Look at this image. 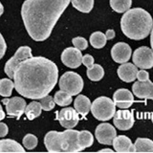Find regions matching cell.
<instances>
[{
  "label": "cell",
  "mask_w": 153,
  "mask_h": 153,
  "mask_svg": "<svg viewBox=\"0 0 153 153\" xmlns=\"http://www.w3.org/2000/svg\"><path fill=\"white\" fill-rule=\"evenodd\" d=\"M7 50V44L6 41H5L3 36L0 33V59L5 56V53H6Z\"/></svg>",
  "instance_id": "obj_35"
},
{
  "label": "cell",
  "mask_w": 153,
  "mask_h": 153,
  "mask_svg": "<svg viewBox=\"0 0 153 153\" xmlns=\"http://www.w3.org/2000/svg\"><path fill=\"white\" fill-rule=\"evenodd\" d=\"M0 152H25V149L20 143L11 140V139H4L0 140Z\"/></svg>",
  "instance_id": "obj_20"
},
{
  "label": "cell",
  "mask_w": 153,
  "mask_h": 153,
  "mask_svg": "<svg viewBox=\"0 0 153 153\" xmlns=\"http://www.w3.org/2000/svg\"><path fill=\"white\" fill-rule=\"evenodd\" d=\"M82 64L87 68H90L94 64V57L91 55H85L84 56H82Z\"/></svg>",
  "instance_id": "obj_34"
},
{
  "label": "cell",
  "mask_w": 153,
  "mask_h": 153,
  "mask_svg": "<svg viewBox=\"0 0 153 153\" xmlns=\"http://www.w3.org/2000/svg\"><path fill=\"white\" fill-rule=\"evenodd\" d=\"M61 61L69 68H78L82 63V55L76 47H68L61 54Z\"/></svg>",
  "instance_id": "obj_12"
},
{
  "label": "cell",
  "mask_w": 153,
  "mask_h": 153,
  "mask_svg": "<svg viewBox=\"0 0 153 153\" xmlns=\"http://www.w3.org/2000/svg\"><path fill=\"white\" fill-rule=\"evenodd\" d=\"M132 92L139 99L153 100V82L147 79L146 81H136L132 85Z\"/></svg>",
  "instance_id": "obj_15"
},
{
  "label": "cell",
  "mask_w": 153,
  "mask_h": 153,
  "mask_svg": "<svg viewBox=\"0 0 153 153\" xmlns=\"http://www.w3.org/2000/svg\"><path fill=\"white\" fill-rule=\"evenodd\" d=\"M105 36H106L107 39L111 40V39H113V38L115 37V31L108 30V31H106V33H105Z\"/></svg>",
  "instance_id": "obj_37"
},
{
  "label": "cell",
  "mask_w": 153,
  "mask_h": 153,
  "mask_svg": "<svg viewBox=\"0 0 153 153\" xmlns=\"http://www.w3.org/2000/svg\"><path fill=\"white\" fill-rule=\"evenodd\" d=\"M136 79H138L139 81H146L147 79H149V73L147 71H146L145 69L138 71Z\"/></svg>",
  "instance_id": "obj_33"
},
{
  "label": "cell",
  "mask_w": 153,
  "mask_h": 153,
  "mask_svg": "<svg viewBox=\"0 0 153 153\" xmlns=\"http://www.w3.org/2000/svg\"><path fill=\"white\" fill-rule=\"evenodd\" d=\"M56 120L59 122L60 126L64 128H74L78 124L79 118V113L73 107H65L56 113Z\"/></svg>",
  "instance_id": "obj_9"
},
{
  "label": "cell",
  "mask_w": 153,
  "mask_h": 153,
  "mask_svg": "<svg viewBox=\"0 0 153 153\" xmlns=\"http://www.w3.org/2000/svg\"><path fill=\"white\" fill-rule=\"evenodd\" d=\"M32 49L29 46H21L18 48L16 54L13 55V57H11L5 64L4 71L6 75L9 76L10 79L13 78V73L16 70L17 67L20 65L24 60L27 59L32 57Z\"/></svg>",
  "instance_id": "obj_7"
},
{
  "label": "cell",
  "mask_w": 153,
  "mask_h": 153,
  "mask_svg": "<svg viewBox=\"0 0 153 153\" xmlns=\"http://www.w3.org/2000/svg\"><path fill=\"white\" fill-rule=\"evenodd\" d=\"M153 19L150 13L142 8L129 9L121 19V29L130 39L141 40L151 32Z\"/></svg>",
  "instance_id": "obj_3"
},
{
  "label": "cell",
  "mask_w": 153,
  "mask_h": 153,
  "mask_svg": "<svg viewBox=\"0 0 153 153\" xmlns=\"http://www.w3.org/2000/svg\"><path fill=\"white\" fill-rule=\"evenodd\" d=\"M9 132V128L7 126L6 123H0V138L5 137Z\"/></svg>",
  "instance_id": "obj_36"
},
{
  "label": "cell",
  "mask_w": 153,
  "mask_h": 153,
  "mask_svg": "<svg viewBox=\"0 0 153 153\" xmlns=\"http://www.w3.org/2000/svg\"><path fill=\"white\" fill-rule=\"evenodd\" d=\"M134 64L141 69H150L153 67V51L146 46H142L133 53Z\"/></svg>",
  "instance_id": "obj_8"
},
{
  "label": "cell",
  "mask_w": 153,
  "mask_h": 153,
  "mask_svg": "<svg viewBox=\"0 0 153 153\" xmlns=\"http://www.w3.org/2000/svg\"><path fill=\"white\" fill-rule=\"evenodd\" d=\"M132 50L126 42H118L111 49V56L117 63H124L130 59Z\"/></svg>",
  "instance_id": "obj_14"
},
{
  "label": "cell",
  "mask_w": 153,
  "mask_h": 153,
  "mask_svg": "<svg viewBox=\"0 0 153 153\" xmlns=\"http://www.w3.org/2000/svg\"><path fill=\"white\" fill-rule=\"evenodd\" d=\"M79 131L67 128L63 132L49 131L44 137V145L49 152L81 151L78 140Z\"/></svg>",
  "instance_id": "obj_4"
},
{
  "label": "cell",
  "mask_w": 153,
  "mask_h": 153,
  "mask_svg": "<svg viewBox=\"0 0 153 153\" xmlns=\"http://www.w3.org/2000/svg\"><path fill=\"white\" fill-rule=\"evenodd\" d=\"M113 100L117 107L126 109L134 102V97L128 89H118L113 95Z\"/></svg>",
  "instance_id": "obj_16"
},
{
  "label": "cell",
  "mask_w": 153,
  "mask_h": 153,
  "mask_svg": "<svg viewBox=\"0 0 153 153\" xmlns=\"http://www.w3.org/2000/svg\"><path fill=\"white\" fill-rule=\"evenodd\" d=\"M91 112L99 121H108L113 118L116 112V104L114 100L107 97H100L96 99L91 104Z\"/></svg>",
  "instance_id": "obj_5"
},
{
  "label": "cell",
  "mask_w": 153,
  "mask_h": 153,
  "mask_svg": "<svg viewBox=\"0 0 153 153\" xmlns=\"http://www.w3.org/2000/svg\"><path fill=\"white\" fill-rule=\"evenodd\" d=\"M40 104H41L42 110H45V111H51V110L54 109L56 102L54 100V98L51 97V96H49V95H47V96H45V97L40 99Z\"/></svg>",
  "instance_id": "obj_31"
},
{
  "label": "cell",
  "mask_w": 153,
  "mask_h": 153,
  "mask_svg": "<svg viewBox=\"0 0 153 153\" xmlns=\"http://www.w3.org/2000/svg\"><path fill=\"white\" fill-rule=\"evenodd\" d=\"M4 13V7H3V5L1 4V2H0V16H2Z\"/></svg>",
  "instance_id": "obj_40"
},
{
  "label": "cell",
  "mask_w": 153,
  "mask_h": 153,
  "mask_svg": "<svg viewBox=\"0 0 153 153\" xmlns=\"http://www.w3.org/2000/svg\"><path fill=\"white\" fill-rule=\"evenodd\" d=\"M91 102L90 100L84 95H79L75 99L74 102V107L79 115L85 117L91 109Z\"/></svg>",
  "instance_id": "obj_19"
},
{
  "label": "cell",
  "mask_w": 153,
  "mask_h": 153,
  "mask_svg": "<svg viewBox=\"0 0 153 153\" xmlns=\"http://www.w3.org/2000/svg\"><path fill=\"white\" fill-rule=\"evenodd\" d=\"M86 74H87L89 79L93 81H99L103 78L104 70L100 64H93L90 68H87Z\"/></svg>",
  "instance_id": "obj_26"
},
{
  "label": "cell",
  "mask_w": 153,
  "mask_h": 153,
  "mask_svg": "<svg viewBox=\"0 0 153 153\" xmlns=\"http://www.w3.org/2000/svg\"><path fill=\"white\" fill-rule=\"evenodd\" d=\"M4 118H5V112L1 106V104H0V122H1Z\"/></svg>",
  "instance_id": "obj_38"
},
{
  "label": "cell",
  "mask_w": 153,
  "mask_h": 153,
  "mask_svg": "<svg viewBox=\"0 0 153 153\" xmlns=\"http://www.w3.org/2000/svg\"><path fill=\"white\" fill-rule=\"evenodd\" d=\"M100 152H113V150L110 149V148H104V149L100 150Z\"/></svg>",
  "instance_id": "obj_41"
},
{
  "label": "cell",
  "mask_w": 153,
  "mask_h": 153,
  "mask_svg": "<svg viewBox=\"0 0 153 153\" xmlns=\"http://www.w3.org/2000/svg\"><path fill=\"white\" fill-rule=\"evenodd\" d=\"M150 45H151V49L153 51V27H152L151 32H150Z\"/></svg>",
  "instance_id": "obj_39"
},
{
  "label": "cell",
  "mask_w": 153,
  "mask_h": 153,
  "mask_svg": "<svg viewBox=\"0 0 153 153\" xmlns=\"http://www.w3.org/2000/svg\"><path fill=\"white\" fill-rule=\"evenodd\" d=\"M41 111H42V107H41L40 102L33 100V102H30L27 105L24 113H25L27 118L32 121V120H35L36 118L39 116V115H41Z\"/></svg>",
  "instance_id": "obj_21"
},
{
  "label": "cell",
  "mask_w": 153,
  "mask_h": 153,
  "mask_svg": "<svg viewBox=\"0 0 153 153\" xmlns=\"http://www.w3.org/2000/svg\"><path fill=\"white\" fill-rule=\"evenodd\" d=\"M135 151L138 152H153V141L150 139L138 138L135 141Z\"/></svg>",
  "instance_id": "obj_22"
},
{
  "label": "cell",
  "mask_w": 153,
  "mask_h": 153,
  "mask_svg": "<svg viewBox=\"0 0 153 153\" xmlns=\"http://www.w3.org/2000/svg\"><path fill=\"white\" fill-rule=\"evenodd\" d=\"M54 100L59 106H68L73 102V99H72V96L69 95L67 92H65L63 90H60L57 91L55 94Z\"/></svg>",
  "instance_id": "obj_28"
},
{
  "label": "cell",
  "mask_w": 153,
  "mask_h": 153,
  "mask_svg": "<svg viewBox=\"0 0 153 153\" xmlns=\"http://www.w3.org/2000/svg\"><path fill=\"white\" fill-rule=\"evenodd\" d=\"M71 2L75 9L85 13H90L94 7V0H71Z\"/></svg>",
  "instance_id": "obj_27"
},
{
  "label": "cell",
  "mask_w": 153,
  "mask_h": 153,
  "mask_svg": "<svg viewBox=\"0 0 153 153\" xmlns=\"http://www.w3.org/2000/svg\"><path fill=\"white\" fill-rule=\"evenodd\" d=\"M106 36L102 32H95L90 36V43L96 49H102L106 44Z\"/></svg>",
  "instance_id": "obj_25"
},
{
  "label": "cell",
  "mask_w": 153,
  "mask_h": 153,
  "mask_svg": "<svg viewBox=\"0 0 153 153\" xmlns=\"http://www.w3.org/2000/svg\"><path fill=\"white\" fill-rule=\"evenodd\" d=\"M151 121H152V123H153V114H152V116H151Z\"/></svg>",
  "instance_id": "obj_42"
},
{
  "label": "cell",
  "mask_w": 153,
  "mask_h": 153,
  "mask_svg": "<svg viewBox=\"0 0 153 153\" xmlns=\"http://www.w3.org/2000/svg\"><path fill=\"white\" fill-rule=\"evenodd\" d=\"M112 145L115 151L117 152H135V146L130 139L124 135L115 137Z\"/></svg>",
  "instance_id": "obj_18"
},
{
  "label": "cell",
  "mask_w": 153,
  "mask_h": 153,
  "mask_svg": "<svg viewBox=\"0 0 153 153\" xmlns=\"http://www.w3.org/2000/svg\"><path fill=\"white\" fill-rule=\"evenodd\" d=\"M13 79L18 94L27 99L40 100L55 88L59 69L44 56H32L17 67Z\"/></svg>",
  "instance_id": "obj_1"
},
{
  "label": "cell",
  "mask_w": 153,
  "mask_h": 153,
  "mask_svg": "<svg viewBox=\"0 0 153 153\" xmlns=\"http://www.w3.org/2000/svg\"><path fill=\"white\" fill-rule=\"evenodd\" d=\"M113 123L119 130L126 131L130 129L134 124V116L132 112L126 109L116 111L113 116Z\"/></svg>",
  "instance_id": "obj_13"
},
{
  "label": "cell",
  "mask_w": 153,
  "mask_h": 153,
  "mask_svg": "<svg viewBox=\"0 0 153 153\" xmlns=\"http://www.w3.org/2000/svg\"><path fill=\"white\" fill-rule=\"evenodd\" d=\"M14 87V82L10 79H0V96L2 97H10L12 95V91Z\"/></svg>",
  "instance_id": "obj_29"
},
{
  "label": "cell",
  "mask_w": 153,
  "mask_h": 153,
  "mask_svg": "<svg viewBox=\"0 0 153 153\" xmlns=\"http://www.w3.org/2000/svg\"><path fill=\"white\" fill-rule=\"evenodd\" d=\"M138 67L135 64L124 62L118 68V76L124 82H132L136 79Z\"/></svg>",
  "instance_id": "obj_17"
},
{
  "label": "cell",
  "mask_w": 153,
  "mask_h": 153,
  "mask_svg": "<svg viewBox=\"0 0 153 153\" xmlns=\"http://www.w3.org/2000/svg\"><path fill=\"white\" fill-rule=\"evenodd\" d=\"M72 43H73V45L76 48V49H79L80 51L85 50L86 48H87V46H88L87 40H86L85 38L81 37V36L74 37L73 39H72Z\"/></svg>",
  "instance_id": "obj_32"
},
{
  "label": "cell",
  "mask_w": 153,
  "mask_h": 153,
  "mask_svg": "<svg viewBox=\"0 0 153 153\" xmlns=\"http://www.w3.org/2000/svg\"><path fill=\"white\" fill-rule=\"evenodd\" d=\"M95 136L97 141L102 145H112L113 140L117 136L115 127L110 123H103L97 126L95 130Z\"/></svg>",
  "instance_id": "obj_10"
},
{
  "label": "cell",
  "mask_w": 153,
  "mask_h": 153,
  "mask_svg": "<svg viewBox=\"0 0 153 153\" xmlns=\"http://www.w3.org/2000/svg\"><path fill=\"white\" fill-rule=\"evenodd\" d=\"M23 146L27 149H33L37 146V138L33 134H27L23 138Z\"/></svg>",
  "instance_id": "obj_30"
},
{
  "label": "cell",
  "mask_w": 153,
  "mask_h": 153,
  "mask_svg": "<svg viewBox=\"0 0 153 153\" xmlns=\"http://www.w3.org/2000/svg\"><path fill=\"white\" fill-rule=\"evenodd\" d=\"M78 140H79V145L81 148V150H83L84 148L90 147L93 145L94 137L91 132L87 130H82V131H79Z\"/></svg>",
  "instance_id": "obj_23"
},
{
  "label": "cell",
  "mask_w": 153,
  "mask_h": 153,
  "mask_svg": "<svg viewBox=\"0 0 153 153\" xmlns=\"http://www.w3.org/2000/svg\"><path fill=\"white\" fill-rule=\"evenodd\" d=\"M70 2L71 0H25L21 16L31 38L35 41L46 40Z\"/></svg>",
  "instance_id": "obj_2"
},
{
  "label": "cell",
  "mask_w": 153,
  "mask_h": 153,
  "mask_svg": "<svg viewBox=\"0 0 153 153\" xmlns=\"http://www.w3.org/2000/svg\"><path fill=\"white\" fill-rule=\"evenodd\" d=\"M60 90H63L71 96L79 95L83 88V79L75 72H66L59 81Z\"/></svg>",
  "instance_id": "obj_6"
},
{
  "label": "cell",
  "mask_w": 153,
  "mask_h": 153,
  "mask_svg": "<svg viewBox=\"0 0 153 153\" xmlns=\"http://www.w3.org/2000/svg\"><path fill=\"white\" fill-rule=\"evenodd\" d=\"M3 104H5L6 111L9 116L20 118L23 113L25 112V108L27 106L25 100L19 97H13L12 99H3Z\"/></svg>",
  "instance_id": "obj_11"
},
{
  "label": "cell",
  "mask_w": 153,
  "mask_h": 153,
  "mask_svg": "<svg viewBox=\"0 0 153 153\" xmlns=\"http://www.w3.org/2000/svg\"><path fill=\"white\" fill-rule=\"evenodd\" d=\"M132 5V0H110V6L113 11L119 13H126L130 9Z\"/></svg>",
  "instance_id": "obj_24"
}]
</instances>
